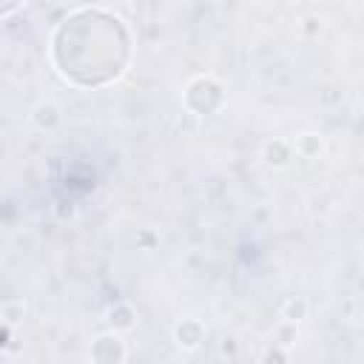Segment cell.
Returning a JSON list of instances; mask_svg holds the SVG:
<instances>
[{"label": "cell", "mask_w": 364, "mask_h": 364, "mask_svg": "<svg viewBox=\"0 0 364 364\" xmlns=\"http://www.w3.org/2000/svg\"><path fill=\"white\" fill-rule=\"evenodd\" d=\"M134 43L125 20L102 6H77L51 31L48 57L57 74L80 88L117 82L131 65Z\"/></svg>", "instance_id": "1"}, {"label": "cell", "mask_w": 364, "mask_h": 364, "mask_svg": "<svg viewBox=\"0 0 364 364\" xmlns=\"http://www.w3.org/2000/svg\"><path fill=\"white\" fill-rule=\"evenodd\" d=\"M182 102L191 114H199V117H208L213 111H219L225 105V85L216 80V77H208V74H199L193 77L185 91H182Z\"/></svg>", "instance_id": "2"}, {"label": "cell", "mask_w": 364, "mask_h": 364, "mask_svg": "<svg viewBox=\"0 0 364 364\" xmlns=\"http://www.w3.org/2000/svg\"><path fill=\"white\" fill-rule=\"evenodd\" d=\"M91 364H125L128 358V347L125 341L111 330V333H100L94 341H91Z\"/></svg>", "instance_id": "3"}, {"label": "cell", "mask_w": 364, "mask_h": 364, "mask_svg": "<svg viewBox=\"0 0 364 364\" xmlns=\"http://www.w3.org/2000/svg\"><path fill=\"white\" fill-rule=\"evenodd\" d=\"M173 338H176V344L182 347V350H196L202 341H205V324L199 321V318H182V321H176V327H173Z\"/></svg>", "instance_id": "4"}, {"label": "cell", "mask_w": 364, "mask_h": 364, "mask_svg": "<svg viewBox=\"0 0 364 364\" xmlns=\"http://www.w3.org/2000/svg\"><path fill=\"white\" fill-rule=\"evenodd\" d=\"M105 316H108V324L114 327V333H125V330H131V327L136 324V310H134L128 301L111 304Z\"/></svg>", "instance_id": "5"}, {"label": "cell", "mask_w": 364, "mask_h": 364, "mask_svg": "<svg viewBox=\"0 0 364 364\" xmlns=\"http://www.w3.org/2000/svg\"><path fill=\"white\" fill-rule=\"evenodd\" d=\"M31 122H34L40 131H54V128L63 122V111H60V105H54V102H40V105L31 111Z\"/></svg>", "instance_id": "6"}, {"label": "cell", "mask_w": 364, "mask_h": 364, "mask_svg": "<svg viewBox=\"0 0 364 364\" xmlns=\"http://www.w3.org/2000/svg\"><path fill=\"white\" fill-rule=\"evenodd\" d=\"M293 151H296L301 159H318L321 151H324V142H321L318 134H301V136H296Z\"/></svg>", "instance_id": "7"}, {"label": "cell", "mask_w": 364, "mask_h": 364, "mask_svg": "<svg viewBox=\"0 0 364 364\" xmlns=\"http://www.w3.org/2000/svg\"><path fill=\"white\" fill-rule=\"evenodd\" d=\"M290 154H293V148H290L287 142H282V139H273V142H267V145H264V162H267V165H273V168L287 165Z\"/></svg>", "instance_id": "8"}, {"label": "cell", "mask_w": 364, "mask_h": 364, "mask_svg": "<svg viewBox=\"0 0 364 364\" xmlns=\"http://www.w3.org/2000/svg\"><path fill=\"white\" fill-rule=\"evenodd\" d=\"M23 316H26V304H23V301H6V304L0 307V318H3L9 327L17 324Z\"/></svg>", "instance_id": "9"}, {"label": "cell", "mask_w": 364, "mask_h": 364, "mask_svg": "<svg viewBox=\"0 0 364 364\" xmlns=\"http://www.w3.org/2000/svg\"><path fill=\"white\" fill-rule=\"evenodd\" d=\"M304 313H307V304H304L301 299H290V301L284 304V310H282L284 321H290V324H296L299 318H304Z\"/></svg>", "instance_id": "10"}, {"label": "cell", "mask_w": 364, "mask_h": 364, "mask_svg": "<svg viewBox=\"0 0 364 364\" xmlns=\"http://www.w3.org/2000/svg\"><path fill=\"white\" fill-rule=\"evenodd\" d=\"M262 364H290V361H287V353L282 347H267L262 353Z\"/></svg>", "instance_id": "11"}, {"label": "cell", "mask_w": 364, "mask_h": 364, "mask_svg": "<svg viewBox=\"0 0 364 364\" xmlns=\"http://www.w3.org/2000/svg\"><path fill=\"white\" fill-rule=\"evenodd\" d=\"M23 9V3H0V20L3 17H11L14 11H20Z\"/></svg>", "instance_id": "12"}, {"label": "cell", "mask_w": 364, "mask_h": 364, "mask_svg": "<svg viewBox=\"0 0 364 364\" xmlns=\"http://www.w3.org/2000/svg\"><path fill=\"white\" fill-rule=\"evenodd\" d=\"M6 338H9V324L0 330V347H6Z\"/></svg>", "instance_id": "13"}]
</instances>
